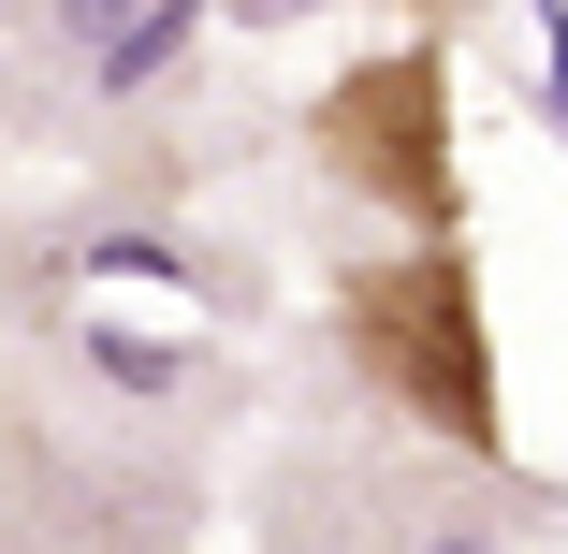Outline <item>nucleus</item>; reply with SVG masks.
Here are the masks:
<instances>
[{
  "label": "nucleus",
  "instance_id": "nucleus-1",
  "mask_svg": "<svg viewBox=\"0 0 568 554\" xmlns=\"http://www.w3.org/2000/svg\"><path fill=\"white\" fill-rule=\"evenodd\" d=\"M335 336H351V365L408 409V423H437L452 453H496V336H481V263H467V234H423L408 263H351L335 278Z\"/></svg>",
  "mask_w": 568,
  "mask_h": 554
},
{
  "label": "nucleus",
  "instance_id": "nucleus-2",
  "mask_svg": "<svg viewBox=\"0 0 568 554\" xmlns=\"http://www.w3.org/2000/svg\"><path fill=\"white\" fill-rule=\"evenodd\" d=\"M306 147H321L335 190L394 204L408 234H452V219H467V175H452V73H437V44H379V59H351V73L306 102Z\"/></svg>",
  "mask_w": 568,
  "mask_h": 554
}]
</instances>
